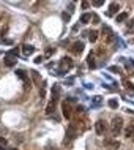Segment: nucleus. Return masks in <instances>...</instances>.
Instances as JSON below:
<instances>
[{
  "label": "nucleus",
  "mask_w": 134,
  "mask_h": 150,
  "mask_svg": "<svg viewBox=\"0 0 134 150\" xmlns=\"http://www.w3.org/2000/svg\"><path fill=\"white\" fill-rule=\"evenodd\" d=\"M59 98H60V86H59V84H55V86L52 87L51 101H49V104H47V108H46V114L47 115H51L52 112L55 111V106H57V103H59Z\"/></svg>",
  "instance_id": "obj_1"
},
{
  "label": "nucleus",
  "mask_w": 134,
  "mask_h": 150,
  "mask_svg": "<svg viewBox=\"0 0 134 150\" xmlns=\"http://www.w3.org/2000/svg\"><path fill=\"white\" fill-rule=\"evenodd\" d=\"M121 128H123V120L121 117H114L112 119V123H111V131L114 136H118L121 133Z\"/></svg>",
  "instance_id": "obj_2"
},
{
  "label": "nucleus",
  "mask_w": 134,
  "mask_h": 150,
  "mask_svg": "<svg viewBox=\"0 0 134 150\" xmlns=\"http://www.w3.org/2000/svg\"><path fill=\"white\" fill-rule=\"evenodd\" d=\"M73 68V60L70 57H63L62 60H60V74H63L65 71H68V70H71Z\"/></svg>",
  "instance_id": "obj_3"
},
{
  "label": "nucleus",
  "mask_w": 134,
  "mask_h": 150,
  "mask_svg": "<svg viewBox=\"0 0 134 150\" xmlns=\"http://www.w3.org/2000/svg\"><path fill=\"white\" fill-rule=\"evenodd\" d=\"M62 111H63L65 119L70 120V119H71V101H70V100H68V101H63V103H62Z\"/></svg>",
  "instance_id": "obj_4"
},
{
  "label": "nucleus",
  "mask_w": 134,
  "mask_h": 150,
  "mask_svg": "<svg viewBox=\"0 0 134 150\" xmlns=\"http://www.w3.org/2000/svg\"><path fill=\"white\" fill-rule=\"evenodd\" d=\"M76 137V128H74V125H70L66 129V137H65V144H68V142H71L73 139Z\"/></svg>",
  "instance_id": "obj_5"
},
{
  "label": "nucleus",
  "mask_w": 134,
  "mask_h": 150,
  "mask_svg": "<svg viewBox=\"0 0 134 150\" xmlns=\"http://www.w3.org/2000/svg\"><path fill=\"white\" fill-rule=\"evenodd\" d=\"M95 129H96V133H98L99 136H103L104 133H106V129H107V127H106V122L98 120V122L95 123Z\"/></svg>",
  "instance_id": "obj_6"
},
{
  "label": "nucleus",
  "mask_w": 134,
  "mask_h": 150,
  "mask_svg": "<svg viewBox=\"0 0 134 150\" xmlns=\"http://www.w3.org/2000/svg\"><path fill=\"white\" fill-rule=\"evenodd\" d=\"M16 62H18V55H14V54H11V52H8L6 57H5V63H6V67H14Z\"/></svg>",
  "instance_id": "obj_7"
},
{
  "label": "nucleus",
  "mask_w": 134,
  "mask_h": 150,
  "mask_svg": "<svg viewBox=\"0 0 134 150\" xmlns=\"http://www.w3.org/2000/svg\"><path fill=\"white\" fill-rule=\"evenodd\" d=\"M16 74H18L19 78L22 79V82H24V87H25V88H30V81H28V76L25 74V71H22V70H18V71H16Z\"/></svg>",
  "instance_id": "obj_8"
},
{
  "label": "nucleus",
  "mask_w": 134,
  "mask_h": 150,
  "mask_svg": "<svg viewBox=\"0 0 134 150\" xmlns=\"http://www.w3.org/2000/svg\"><path fill=\"white\" fill-rule=\"evenodd\" d=\"M82 51H84V43H80V41L74 43L71 46V52H73V54H80Z\"/></svg>",
  "instance_id": "obj_9"
},
{
  "label": "nucleus",
  "mask_w": 134,
  "mask_h": 150,
  "mask_svg": "<svg viewBox=\"0 0 134 150\" xmlns=\"http://www.w3.org/2000/svg\"><path fill=\"white\" fill-rule=\"evenodd\" d=\"M118 10H120V5H118V3H111V6H109L107 14H109V16H114V14H117V13H118Z\"/></svg>",
  "instance_id": "obj_10"
},
{
  "label": "nucleus",
  "mask_w": 134,
  "mask_h": 150,
  "mask_svg": "<svg viewBox=\"0 0 134 150\" xmlns=\"http://www.w3.org/2000/svg\"><path fill=\"white\" fill-rule=\"evenodd\" d=\"M22 52L25 55H30V54H33V52H35V47L32 46V44H24V46H22Z\"/></svg>",
  "instance_id": "obj_11"
},
{
  "label": "nucleus",
  "mask_w": 134,
  "mask_h": 150,
  "mask_svg": "<svg viewBox=\"0 0 134 150\" xmlns=\"http://www.w3.org/2000/svg\"><path fill=\"white\" fill-rule=\"evenodd\" d=\"M125 134H126V137H131V139L134 141V123H131V125H129V127L126 128Z\"/></svg>",
  "instance_id": "obj_12"
},
{
  "label": "nucleus",
  "mask_w": 134,
  "mask_h": 150,
  "mask_svg": "<svg viewBox=\"0 0 134 150\" xmlns=\"http://www.w3.org/2000/svg\"><path fill=\"white\" fill-rule=\"evenodd\" d=\"M92 18H93V14L84 13L82 16H80V22H82V24H88V21H92Z\"/></svg>",
  "instance_id": "obj_13"
},
{
  "label": "nucleus",
  "mask_w": 134,
  "mask_h": 150,
  "mask_svg": "<svg viewBox=\"0 0 134 150\" xmlns=\"http://www.w3.org/2000/svg\"><path fill=\"white\" fill-rule=\"evenodd\" d=\"M126 19H128V13H120V14L115 18V21H117V22H123V21H126Z\"/></svg>",
  "instance_id": "obj_14"
},
{
  "label": "nucleus",
  "mask_w": 134,
  "mask_h": 150,
  "mask_svg": "<svg viewBox=\"0 0 134 150\" xmlns=\"http://www.w3.org/2000/svg\"><path fill=\"white\" fill-rule=\"evenodd\" d=\"M88 38H90V41H92V43H95L96 40H98V32H95V30L90 32V33H88Z\"/></svg>",
  "instance_id": "obj_15"
},
{
  "label": "nucleus",
  "mask_w": 134,
  "mask_h": 150,
  "mask_svg": "<svg viewBox=\"0 0 134 150\" xmlns=\"http://www.w3.org/2000/svg\"><path fill=\"white\" fill-rule=\"evenodd\" d=\"M104 144L109 145V147H115V149H118V145H120L117 141H104Z\"/></svg>",
  "instance_id": "obj_16"
},
{
  "label": "nucleus",
  "mask_w": 134,
  "mask_h": 150,
  "mask_svg": "<svg viewBox=\"0 0 134 150\" xmlns=\"http://www.w3.org/2000/svg\"><path fill=\"white\" fill-rule=\"evenodd\" d=\"M30 73H32V76H33V81H35L36 84H38V86H39V84H41V79H39L38 73H36V71H30Z\"/></svg>",
  "instance_id": "obj_17"
},
{
  "label": "nucleus",
  "mask_w": 134,
  "mask_h": 150,
  "mask_svg": "<svg viewBox=\"0 0 134 150\" xmlns=\"http://www.w3.org/2000/svg\"><path fill=\"white\" fill-rule=\"evenodd\" d=\"M88 67H90V68H95V57H93V54L88 55Z\"/></svg>",
  "instance_id": "obj_18"
},
{
  "label": "nucleus",
  "mask_w": 134,
  "mask_h": 150,
  "mask_svg": "<svg viewBox=\"0 0 134 150\" xmlns=\"http://www.w3.org/2000/svg\"><path fill=\"white\" fill-rule=\"evenodd\" d=\"M109 108H112V109H117V108H118V103H117L115 100H109Z\"/></svg>",
  "instance_id": "obj_19"
},
{
  "label": "nucleus",
  "mask_w": 134,
  "mask_h": 150,
  "mask_svg": "<svg viewBox=\"0 0 134 150\" xmlns=\"http://www.w3.org/2000/svg\"><path fill=\"white\" fill-rule=\"evenodd\" d=\"M123 84H125V87L126 88H129V90H134V86L131 82H128V81H123Z\"/></svg>",
  "instance_id": "obj_20"
},
{
  "label": "nucleus",
  "mask_w": 134,
  "mask_h": 150,
  "mask_svg": "<svg viewBox=\"0 0 134 150\" xmlns=\"http://www.w3.org/2000/svg\"><path fill=\"white\" fill-rule=\"evenodd\" d=\"M93 5H95V6H101V5H104V0H93Z\"/></svg>",
  "instance_id": "obj_21"
},
{
  "label": "nucleus",
  "mask_w": 134,
  "mask_h": 150,
  "mask_svg": "<svg viewBox=\"0 0 134 150\" xmlns=\"http://www.w3.org/2000/svg\"><path fill=\"white\" fill-rule=\"evenodd\" d=\"M3 145H6V139L5 137H0V147H3Z\"/></svg>",
  "instance_id": "obj_22"
},
{
  "label": "nucleus",
  "mask_w": 134,
  "mask_h": 150,
  "mask_svg": "<svg viewBox=\"0 0 134 150\" xmlns=\"http://www.w3.org/2000/svg\"><path fill=\"white\" fill-rule=\"evenodd\" d=\"M93 21H95V24H98V22H99V18H98L96 14H93Z\"/></svg>",
  "instance_id": "obj_23"
},
{
  "label": "nucleus",
  "mask_w": 134,
  "mask_h": 150,
  "mask_svg": "<svg viewBox=\"0 0 134 150\" xmlns=\"http://www.w3.org/2000/svg\"><path fill=\"white\" fill-rule=\"evenodd\" d=\"M43 62V57H36L35 59V63H41Z\"/></svg>",
  "instance_id": "obj_24"
},
{
  "label": "nucleus",
  "mask_w": 134,
  "mask_h": 150,
  "mask_svg": "<svg viewBox=\"0 0 134 150\" xmlns=\"http://www.w3.org/2000/svg\"><path fill=\"white\" fill-rule=\"evenodd\" d=\"M129 27H134V21H129L128 22V29H129Z\"/></svg>",
  "instance_id": "obj_25"
},
{
  "label": "nucleus",
  "mask_w": 134,
  "mask_h": 150,
  "mask_svg": "<svg viewBox=\"0 0 134 150\" xmlns=\"http://www.w3.org/2000/svg\"><path fill=\"white\" fill-rule=\"evenodd\" d=\"M82 8H88V2H82Z\"/></svg>",
  "instance_id": "obj_26"
},
{
  "label": "nucleus",
  "mask_w": 134,
  "mask_h": 150,
  "mask_svg": "<svg viewBox=\"0 0 134 150\" xmlns=\"http://www.w3.org/2000/svg\"><path fill=\"white\" fill-rule=\"evenodd\" d=\"M11 150H18V149H11Z\"/></svg>",
  "instance_id": "obj_27"
}]
</instances>
